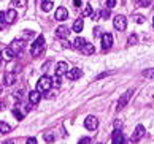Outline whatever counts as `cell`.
<instances>
[{"instance_id": "1", "label": "cell", "mask_w": 154, "mask_h": 144, "mask_svg": "<svg viewBox=\"0 0 154 144\" xmlns=\"http://www.w3.org/2000/svg\"><path fill=\"white\" fill-rule=\"evenodd\" d=\"M51 86H53V79H51V78H49V76H41L40 79H38V82H37V90L40 93H46V92H49Z\"/></svg>"}, {"instance_id": "2", "label": "cell", "mask_w": 154, "mask_h": 144, "mask_svg": "<svg viewBox=\"0 0 154 144\" xmlns=\"http://www.w3.org/2000/svg\"><path fill=\"white\" fill-rule=\"evenodd\" d=\"M43 49H45V37L40 35V37H37L35 43L32 44L30 52H32V55H40L43 52Z\"/></svg>"}, {"instance_id": "3", "label": "cell", "mask_w": 154, "mask_h": 144, "mask_svg": "<svg viewBox=\"0 0 154 144\" xmlns=\"http://www.w3.org/2000/svg\"><path fill=\"white\" fill-rule=\"evenodd\" d=\"M113 27H114L116 30H119V32L125 30V27H127V19H125V16H122V14L114 16V19H113Z\"/></svg>"}, {"instance_id": "4", "label": "cell", "mask_w": 154, "mask_h": 144, "mask_svg": "<svg viewBox=\"0 0 154 144\" xmlns=\"http://www.w3.org/2000/svg\"><path fill=\"white\" fill-rule=\"evenodd\" d=\"M132 93H134V89H130V90H127V92H124L122 95H121V98L118 100V104H116V111H121L125 104H127V101L130 100V97H132Z\"/></svg>"}, {"instance_id": "5", "label": "cell", "mask_w": 154, "mask_h": 144, "mask_svg": "<svg viewBox=\"0 0 154 144\" xmlns=\"http://www.w3.org/2000/svg\"><path fill=\"white\" fill-rule=\"evenodd\" d=\"M84 127L89 131H94L97 127H98V120H97L95 116H87V117L84 119Z\"/></svg>"}, {"instance_id": "6", "label": "cell", "mask_w": 154, "mask_h": 144, "mask_svg": "<svg viewBox=\"0 0 154 144\" xmlns=\"http://www.w3.org/2000/svg\"><path fill=\"white\" fill-rule=\"evenodd\" d=\"M111 44H113V35L111 33H103L102 35V49L107 51V49L111 48Z\"/></svg>"}, {"instance_id": "7", "label": "cell", "mask_w": 154, "mask_h": 144, "mask_svg": "<svg viewBox=\"0 0 154 144\" xmlns=\"http://www.w3.org/2000/svg\"><path fill=\"white\" fill-rule=\"evenodd\" d=\"M145 127L143 125H137V128H135V131H134V135H132V141L134 143H137V141H140L143 136H145Z\"/></svg>"}, {"instance_id": "8", "label": "cell", "mask_w": 154, "mask_h": 144, "mask_svg": "<svg viewBox=\"0 0 154 144\" xmlns=\"http://www.w3.org/2000/svg\"><path fill=\"white\" fill-rule=\"evenodd\" d=\"M70 71L68 68V63L67 62H59L56 66V76H62V75H67Z\"/></svg>"}, {"instance_id": "9", "label": "cell", "mask_w": 154, "mask_h": 144, "mask_svg": "<svg viewBox=\"0 0 154 144\" xmlns=\"http://www.w3.org/2000/svg\"><path fill=\"white\" fill-rule=\"evenodd\" d=\"M65 76H67V79L75 81V79H80V78L83 76V71H81L80 68H70V71Z\"/></svg>"}, {"instance_id": "10", "label": "cell", "mask_w": 154, "mask_h": 144, "mask_svg": "<svg viewBox=\"0 0 154 144\" xmlns=\"http://www.w3.org/2000/svg\"><path fill=\"white\" fill-rule=\"evenodd\" d=\"M54 18H56L57 21H65V19L68 18V11H67V8L59 7V8L56 10V14H54Z\"/></svg>"}, {"instance_id": "11", "label": "cell", "mask_w": 154, "mask_h": 144, "mask_svg": "<svg viewBox=\"0 0 154 144\" xmlns=\"http://www.w3.org/2000/svg\"><path fill=\"white\" fill-rule=\"evenodd\" d=\"M113 144H125V138L121 130H114L113 133Z\"/></svg>"}, {"instance_id": "12", "label": "cell", "mask_w": 154, "mask_h": 144, "mask_svg": "<svg viewBox=\"0 0 154 144\" xmlns=\"http://www.w3.org/2000/svg\"><path fill=\"white\" fill-rule=\"evenodd\" d=\"M10 48L14 51V54H19L24 49V40H14L11 44H10Z\"/></svg>"}, {"instance_id": "13", "label": "cell", "mask_w": 154, "mask_h": 144, "mask_svg": "<svg viewBox=\"0 0 154 144\" xmlns=\"http://www.w3.org/2000/svg\"><path fill=\"white\" fill-rule=\"evenodd\" d=\"M68 35H70V30L67 29V27L59 25L57 29H56V37L57 38H68Z\"/></svg>"}, {"instance_id": "14", "label": "cell", "mask_w": 154, "mask_h": 144, "mask_svg": "<svg viewBox=\"0 0 154 144\" xmlns=\"http://www.w3.org/2000/svg\"><path fill=\"white\" fill-rule=\"evenodd\" d=\"M40 98H41V93L38 92V90H32L29 92V101L32 104H37L38 101H40Z\"/></svg>"}, {"instance_id": "15", "label": "cell", "mask_w": 154, "mask_h": 144, "mask_svg": "<svg viewBox=\"0 0 154 144\" xmlns=\"http://www.w3.org/2000/svg\"><path fill=\"white\" fill-rule=\"evenodd\" d=\"M16 18H18V14H16V11H14L13 8L8 10L7 13H5V21H7V24H11V22H14Z\"/></svg>"}, {"instance_id": "16", "label": "cell", "mask_w": 154, "mask_h": 144, "mask_svg": "<svg viewBox=\"0 0 154 144\" xmlns=\"http://www.w3.org/2000/svg\"><path fill=\"white\" fill-rule=\"evenodd\" d=\"M14 81H16V75L13 73H7L3 76V86H13Z\"/></svg>"}, {"instance_id": "17", "label": "cell", "mask_w": 154, "mask_h": 144, "mask_svg": "<svg viewBox=\"0 0 154 144\" xmlns=\"http://www.w3.org/2000/svg\"><path fill=\"white\" fill-rule=\"evenodd\" d=\"M81 52H83L84 55H92V54L95 52V48H94V44H92V43H87L86 46H84L83 49H81Z\"/></svg>"}, {"instance_id": "18", "label": "cell", "mask_w": 154, "mask_h": 144, "mask_svg": "<svg viewBox=\"0 0 154 144\" xmlns=\"http://www.w3.org/2000/svg\"><path fill=\"white\" fill-rule=\"evenodd\" d=\"M86 40L83 37H78V38H75V41H73V48H76V49H83L84 46H86Z\"/></svg>"}, {"instance_id": "19", "label": "cell", "mask_w": 154, "mask_h": 144, "mask_svg": "<svg viewBox=\"0 0 154 144\" xmlns=\"http://www.w3.org/2000/svg\"><path fill=\"white\" fill-rule=\"evenodd\" d=\"M83 27H84V21L81 19V18L76 19V21L73 22V32H78V33H80L81 30H83Z\"/></svg>"}, {"instance_id": "20", "label": "cell", "mask_w": 154, "mask_h": 144, "mask_svg": "<svg viewBox=\"0 0 154 144\" xmlns=\"http://www.w3.org/2000/svg\"><path fill=\"white\" fill-rule=\"evenodd\" d=\"M2 55H5V59H7V60H11V59L14 57L16 54H14V51H13V49H11V48L8 46V48H5V49H3Z\"/></svg>"}, {"instance_id": "21", "label": "cell", "mask_w": 154, "mask_h": 144, "mask_svg": "<svg viewBox=\"0 0 154 144\" xmlns=\"http://www.w3.org/2000/svg\"><path fill=\"white\" fill-rule=\"evenodd\" d=\"M53 7H54V3L51 2V0H43L41 2V10L43 11H51Z\"/></svg>"}, {"instance_id": "22", "label": "cell", "mask_w": 154, "mask_h": 144, "mask_svg": "<svg viewBox=\"0 0 154 144\" xmlns=\"http://www.w3.org/2000/svg\"><path fill=\"white\" fill-rule=\"evenodd\" d=\"M143 78H146V79H154V68H148L143 71Z\"/></svg>"}, {"instance_id": "23", "label": "cell", "mask_w": 154, "mask_h": 144, "mask_svg": "<svg viewBox=\"0 0 154 144\" xmlns=\"http://www.w3.org/2000/svg\"><path fill=\"white\" fill-rule=\"evenodd\" d=\"M10 130H11V127H10L7 122H2V124H0V131L2 133H8Z\"/></svg>"}, {"instance_id": "24", "label": "cell", "mask_w": 154, "mask_h": 144, "mask_svg": "<svg viewBox=\"0 0 154 144\" xmlns=\"http://www.w3.org/2000/svg\"><path fill=\"white\" fill-rule=\"evenodd\" d=\"M83 14H84V16H92V14H94V11H92V7H91V5H86Z\"/></svg>"}, {"instance_id": "25", "label": "cell", "mask_w": 154, "mask_h": 144, "mask_svg": "<svg viewBox=\"0 0 154 144\" xmlns=\"http://www.w3.org/2000/svg\"><path fill=\"white\" fill-rule=\"evenodd\" d=\"M11 5H13V7H18V8H21V7H24V5H26V0H13Z\"/></svg>"}, {"instance_id": "26", "label": "cell", "mask_w": 154, "mask_h": 144, "mask_svg": "<svg viewBox=\"0 0 154 144\" xmlns=\"http://www.w3.org/2000/svg\"><path fill=\"white\" fill-rule=\"evenodd\" d=\"M13 114L16 116V119H18V120H21V119H23V117H24V116H23V113H21V111L18 109V106H16V108L13 109Z\"/></svg>"}, {"instance_id": "27", "label": "cell", "mask_w": 154, "mask_h": 144, "mask_svg": "<svg viewBox=\"0 0 154 144\" xmlns=\"http://www.w3.org/2000/svg\"><path fill=\"white\" fill-rule=\"evenodd\" d=\"M129 43L130 44H137V43H138V37H137L135 33H132V35L129 37Z\"/></svg>"}, {"instance_id": "28", "label": "cell", "mask_w": 154, "mask_h": 144, "mask_svg": "<svg viewBox=\"0 0 154 144\" xmlns=\"http://www.w3.org/2000/svg\"><path fill=\"white\" fill-rule=\"evenodd\" d=\"M45 141L46 143H53L54 141V135H53V133H45Z\"/></svg>"}, {"instance_id": "29", "label": "cell", "mask_w": 154, "mask_h": 144, "mask_svg": "<svg viewBox=\"0 0 154 144\" xmlns=\"http://www.w3.org/2000/svg\"><path fill=\"white\" fill-rule=\"evenodd\" d=\"M100 16H102L103 19H108V18H110V10H108V8H107V10H102V11H100Z\"/></svg>"}, {"instance_id": "30", "label": "cell", "mask_w": 154, "mask_h": 144, "mask_svg": "<svg viewBox=\"0 0 154 144\" xmlns=\"http://www.w3.org/2000/svg\"><path fill=\"white\" fill-rule=\"evenodd\" d=\"M134 21L138 22V24H143V22H145V18H143V16H140V14H135V16H134Z\"/></svg>"}, {"instance_id": "31", "label": "cell", "mask_w": 154, "mask_h": 144, "mask_svg": "<svg viewBox=\"0 0 154 144\" xmlns=\"http://www.w3.org/2000/svg\"><path fill=\"white\" fill-rule=\"evenodd\" d=\"M107 8L108 10H111V8H114V5H116V0H107Z\"/></svg>"}, {"instance_id": "32", "label": "cell", "mask_w": 154, "mask_h": 144, "mask_svg": "<svg viewBox=\"0 0 154 144\" xmlns=\"http://www.w3.org/2000/svg\"><path fill=\"white\" fill-rule=\"evenodd\" d=\"M78 144H91V138H81Z\"/></svg>"}, {"instance_id": "33", "label": "cell", "mask_w": 154, "mask_h": 144, "mask_svg": "<svg viewBox=\"0 0 154 144\" xmlns=\"http://www.w3.org/2000/svg\"><path fill=\"white\" fill-rule=\"evenodd\" d=\"M149 3H151V0H140L141 7H149Z\"/></svg>"}, {"instance_id": "34", "label": "cell", "mask_w": 154, "mask_h": 144, "mask_svg": "<svg viewBox=\"0 0 154 144\" xmlns=\"http://www.w3.org/2000/svg\"><path fill=\"white\" fill-rule=\"evenodd\" d=\"M53 81H54V86H56V87H59V86H60V76H56Z\"/></svg>"}, {"instance_id": "35", "label": "cell", "mask_w": 154, "mask_h": 144, "mask_svg": "<svg viewBox=\"0 0 154 144\" xmlns=\"http://www.w3.org/2000/svg\"><path fill=\"white\" fill-rule=\"evenodd\" d=\"M100 30H102V29H98V27H95V29H94V35H95V37H102L103 33H102Z\"/></svg>"}, {"instance_id": "36", "label": "cell", "mask_w": 154, "mask_h": 144, "mask_svg": "<svg viewBox=\"0 0 154 144\" xmlns=\"http://www.w3.org/2000/svg\"><path fill=\"white\" fill-rule=\"evenodd\" d=\"M32 37H34V32H26L24 35H23L24 40H26V38H32Z\"/></svg>"}, {"instance_id": "37", "label": "cell", "mask_w": 154, "mask_h": 144, "mask_svg": "<svg viewBox=\"0 0 154 144\" xmlns=\"http://www.w3.org/2000/svg\"><path fill=\"white\" fill-rule=\"evenodd\" d=\"M26 144H37V140H35V138H27Z\"/></svg>"}, {"instance_id": "38", "label": "cell", "mask_w": 154, "mask_h": 144, "mask_svg": "<svg viewBox=\"0 0 154 144\" xmlns=\"http://www.w3.org/2000/svg\"><path fill=\"white\" fill-rule=\"evenodd\" d=\"M108 75H113V71H107V73H102V75H98V79H100V78H105V76H108Z\"/></svg>"}, {"instance_id": "39", "label": "cell", "mask_w": 154, "mask_h": 144, "mask_svg": "<svg viewBox=\"0 0 154 144\" xmlns=\"http://www.w3.org/2000/svg\"><path fill=\"white\" fill-rule=\"evenodd\" d=\"M73 5L75 7H81V0H73Z\"/></svg>"}, {"instance_id": "40", "label": "cell", "mask_w": 154, "mask_h": 144, "mask_svg": "<svg viewBox=\"0 0 154 144\" xmlns=\"http://www.w3.org/2000/svg\"><path fill=\"white\" fill-rule=\"evenodd\" d=\"M46 98H53V92H51V90L46 92Z\"/></svg>"}, {"instance_id": "41", "label": "cell", "mask_w": 154, "mask_h": 144, "mask_svg": "<svg viewBox=\"0 0 154 144\" xmlns=\"http://www.w3.org/2000/svg\"><path fill=\"white\" fill-rule=\"evenodd\" d=\"M3 144H14V143H13V141H11V140H8V141H5V143H3Z\"/></svg>"}, {"instance_id": "42", "label": "cell", "mask_w": 154, "mask_h": 144, "mask_svg": "<svg viewBox=\"0 0 154 144\" xmlns=\"http://www.w3.org/2000/svg\"><path fill=\"white\" fill-rule=\"evenodd\" d=\"M152 27H154V18H152Z\"/></svg>"}, {"instance_id": "43", "label": "cell", "mask_w": 154, "mask_h": 144, "mask_svg": "<svg viewBox=\"0 0 154 144\" xmlns=\"http://www.w3.org/2000/svg\"><path fill=\"white\" fill-rule=\"evenodd\" d=\"M97 144H102V143H97Z\"/></svg>"}]
</instances>
